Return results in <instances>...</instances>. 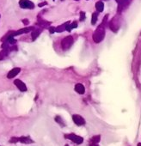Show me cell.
I'll use <instances>...</instances> for the list:
<instances>
[{"instance_id":"obj_6","label":"cell","mask_w":141,"mask_h":146,"mask_svg":"<svg viewBox=\"0 0 141 146\" xmlns=\"http://www.w3.org/2000/svg\"><path fill=\"white\" fill-rule=\"evenodd\" d=\"M109 28L112 31H114V33H116L118 31V29H120V22L119 19L115 17L114 19H112V21L109 23Z\"/></svg>"},{"instance_id":"obj_24","label":"cell","mask_w":141,"mask_h":146,"mask_svg":"<svg viewBox=\"0 0 141 146\" xmlns=\"http://www.w3.org/2000/svg\"><path fill=\"white\" fill-rule=\"evenodd\" d=\"M49 31H50L51 34H53L54 32H56V31H55V28H53V27H50V28H49Z\"/></svg>"},{"instance_id":"obj_17","label":"cell","mask_w":141,"mask_h":146,"mask_svg":"<svg viewBox=\"0 0 141 146\" xmlns=\"http://www.w3.org/2000/svg\"><path fill=\"white\" fill-rule=\"evenodd\" d=\"M77 27H78V23H77V22H73L72 23H69V24L67 25L65 30H67L68 32H70V30H72L73 29H76Z\"/></svg>"},{"instance_id":"obj_9","label":"cell","mask_w":141,"mask_h":146,"mask_svg":"<svg viewBox=\"0 0 141 146\" xmlns=\"http://www.w3.org/2000/svg\"><path fill=\"white\" fill-rule=\"evenodd\" d=\"M21 71V69L19 67H16V68H13L11 69L7 74V78L9 79H11V78H14L15 77H17Z\"/></svg>"},{"instance_id":"obj_14","label":"cell","mask_w":141,"mask_h":146,"mask_svg":"<svg viewBox=\"0 0 141 146\" xmlns=\"http://www.w3.org/2000/svg\"><path fill=\"white\" fill-rule=\"evenodd\" d=\"M70 23V22H67V23H64V24H62V25H60V26H59V27H57V28H55V31L56 32H58V33H61V32H63L64 30H65L66 29V27H67V25Z\"/></svg>"},{"instance_id":"obj_15","label":"cell","mask_w":141,"mask_h":146,"mask_svg":"<svg viewBox=\"0 0 141 146\" xmlns=\"http://www.w3.org/2000/svg\"><path fill=\"white\" fill-rule=\"evenodd\" d=\"M96 9L97 11V12H102L104 10V5L102 1H98L96 4Z\"/></svg>"},{"instance_id":"obj_4","label":"cell","mask_w":141,"mask_h":146,"mask_svg":"<svg viewBox=\"0 0 141 146\" xmlns=\"http://www.w3.org/2000/svg\"><path fill=\"white\" fill-rule=\"evenodd\" d=\"M19 5L23 9H29L32 10L35 8V5L33 2L29 1V0H20L19 1Z\"/></svg>"},{"instance_id":"obj_8","label":"cell","mask_w":141,"mask_h":146,"mask_svg":"<svg viewBox=\"0 0 141 146\" xmlns=\"http://www.w3.org/2000/svg\"><path fill=\"white\" fill-rule=\"evenodd\" d=\"M35 29L34 27H26V28H23V29H21L17 31H14L13 33V36H17V35H23V34H27L29 32H32L33 30Z\"/></svg>"},{"instance_id":"obj_22","label":"cell","mask_w":141,"mask_h":146,"mask_svg":"<svg viewBox=\"0 0 141 146\" xmlns=\"http://www.w3.org/2000/svg\"><path fill=\"white\" fill-rule=\"evenodd\" d=\"M17 142H19V137H11V138L10 139V143H17Z\"/></svg>"},{"instance_id":"obj_29","label":"cell","mask_w":141,"mask_h":146,"mask_svg":"<svg viewBox=\"0 0 141 146\" xmlns=\"http://www.w3.org/2000/svg\"><path fill=\"white\" fill-rule=\"evenodd\" d=\"M65 146H69V145H68V144H65Z\"/></svg>"},{"instance_id":"obj_12","label":"cell","mask_w":141,"mask_h":146,"mask_svg":"<svg viewBox=\"0 0 141 146\" xmlns=\"http://www.w3.org/2000/svg\"><path fill=\"white\" fill-rule=\"evenodd\" d=\"M11 52V48H7V49H2V51L0 52V60H3L4 58H5L9 53Z\"/></svg>"},{"instance_id":"obj_19","label":"cell","mask_w":141,"mask_h":146,"mask_svg":"<svg viewBox=\"0 0 141 146\" xmlns=\"http://www.w3.org/2000/svg\"><path fill=\"white\" fill-rule=\"evenodd\" d=\"M97 17H98V12H94L91 17V24L95 25L97 22Z\"/></svg>"},{"instance_id":"obj_5","label":"cell","mask_w":141,"mask_h":146,"mask_svg":"<svg viewBox=\"0 0 141 146\" xmlns=\"http://www.w3.org/2000/svg\"><path fill=\"white\" fill-rule=\"evenodd\" d=\"M72 120L78 126H82V125H85V119L79 114H73Z\"/></svg>"},{"instance_id":"obj_20","label":"cell","mask_w":141,"mask_h":146,"mask_svg":"<svg viewBox=\"0 0 141 146\" xmlns=\"http://www.w3.org/2000/svg\"><path fill=\"white\" fill-rule=\"evenodd\" d=\"M39 24H40V26H41V27H42V28H47V27H48L51 23H48V22H47V21H44V20L39 19Z\"/></svg>"},{"instance_id":"obj_25","label":"cell","mask_w":141,"mask_h":146,"mask_svg":"<svg viewBox=\"0 0 141 146\" xmlns=\"http://www.w3.org/2000/svg\"><path fill=\"white\" fill-rule=\"evenodd\" d=\"M23 23L25 24V25H28L29 23V20H27V19H24V20H23Z\"/></svg>"},{"instance_id":"obj_23","label":"cell","mask_w":141,"mask_h":146,"mask_svg":"<svg viewBox=\"0 0 141 146\" xmlns=\"http://www.w3.org/2000/svg\"><path fill=\"white\" fill-rule=\"evenodd\" d=\"M85 13L84 12H83V11H81L80 12V21H84V19H85Z\"/></svg>"},{"instance_id":"obj_16","label":"cell","mask_w":141,"mask_h":146,"mask_svg":"<svg viewBox=\"0 0 141 146\" xmlns=\"http://www.w3.org/2000/svg\"><path fill=\"white\" fill-rule=\"evenodd\" d=\"M116 2L118 3L119 7H120V10H121V9H124L126 7V5L128 4V0H116Z\"/></svg>"},{"instance_id":"obj_1","label":"cell","mask_w":141,"mask_h":146,"mask_svg":"<svg viewBox=\"0 0 141 146\" xmlns=\"http://www.w3.org/2000/svg\"><path fill=\"white\" fill-rule=\"evenodd\" d=\"M105 37V29L103 24H101L93 34V40L96 43H100Z\"/></svg>"},{"instance_id":"obj_31","label":"cell","mask_w":141,"mask_h":146,"mask_svg":"<svg viewBox=\"0 0 141 146\" xmlns=\"http://www.w3.org/2000/svg\"><path fill=\"white\" fill-rule=\"evenodd\" d=\"M61 1H63V0H61Z\"/></svg>"},{"instance_id":"obj_3","label":"cell","mask_w":141,"mask_h":146,"mask_svg":"<svg viewBox=\"0 0 141 146\" xmlns=\"http://www.w3.org/2000/svg\"><path fill=\"white\" fill-rule=\"evenodd\" d=\"M66 139H69L70 141H72L73 143H75L76 144H81L84 142V138L78 135H76L74 133H69V134H65L64 136Z\"/></svg>"},{"instance_id":"obj_28","label":"cell","mask_w":141,"mask_h":146,"mask_svg":"<svg viewBox=\"0 0 141 146\" xmlns=\"http://www.w3.org/2000/svg\"><path fill=\"white\" fill-rule=\"evenodd\" d=\"M137 146H141V143H138L137 144Z\"/></svg>"},{"instance_id":"obj_10","label":"cell","mask_w":141,"mask_h":146,"mask_svg":"<svg viewBox=\"0 0 141 146\" xmlns=\"http://www.w3.org/2000/svg\"><path fill=\"white\" fill-rule=\"evenodd\" d=\"M74 90L79 95H84L85 93V88L82 84H77L74 87Z\"/></svg>"},{"instance_id":"obj_27","label":"cell","mask_w":141,"mask_h":146,"mask_svg":"<svg viewBox=\"0 0 141 146\" xmlns=\"http://www.w3.org/2000/svg\"><path fill=\"white\" fill-rule=\"evenodd\" d=\"M47 5V3L45 2V3H41V4H40L39 5V7H42L43 5Z\"/></svg>"},{"instance_id":"obj_7","label":"cell","mask_w":141,"mask_h":146,"mask_svg":"<svg viewBox=\"0 0 141 146\" xmlns=\"http://www.w3.org/2000/svg\"><path fill=\"white\" fill-rule=\"evenodd\" d=\"M14 84H15V85L17 87V89H18L20 91H22V92H26V91L28 90V88H27L26 84H25L22 80H20V79H16V80H14Z\"/></svg>"},{"instance_id":"obj_18","label":"cell","mask_w":141,"mask_h":146,"mask_svg":"<svg viewBox=\"0 0 141 146\" xmlns=\"http://www.w3.org/2000/svg\"><path fill=\"white\" fill-rule=\"evenodd\" d=\"M100 141H101V136L100 135H96V136L92 137L90 139V143H98Z\"/></svg>"},{"instance_id":"obj_30","label":"cell","mask_w":141,"mask_h":146,"mask_svg":"<svg viewBox=\"0 0 141 146\" xmlns=\"http://www.w3.org/2000/svg\"><path fill=\"white\" fill-rule=\"evenodd\" d=\"M75 1H78V0H75Z\"/></svg>"},{"instance_id":"obj_21","label":"cell","mask_w":141,"mask_h":146,"mask_svg":"<svg viewBox=\"0 0 141 146\" xmlns=\"http://www.w3.org/2000/svg\"><path fill=\"white\" fill-rule=\"evenodd\" d=\"M55 121H56L59 125H60L61 126H65V123L64 122L63 119H62L60 116H56V117H55Z\"/></svg>"},{"instance_id":"obj_2","label":"cell","mask_w":141,"mask_h":146,"mask_svg":"<svg viewBox=\"0 0 141 146\" xmlns=\"http://www.w3.org/2000/svg\"><path fill=\"white\" fill-rule=\"evenodd\" d=\"M73 42H74V40H73V37L72 36H66L65 38H64L61 41V46H62V49L64 51H67L69 50L72 46L73 45Z\"/></svg>"},{"instance_id":"obj_13","label":"cell","mask_w":141,"mask_h":146,"mask_svg":"<svg viewBox=\"0 0 141 146\" xmlns=\"http://www.w3.org/2000/svg\"><path fill=\"white\" fill-rule=\"evenodd\" d=\"M41 33V29H35L33 31H32V34H31V36H32V40H35L39 35Z\"/></svg>"},{"instance_id":"obj_11","label":"cell","mask_w":141,"mask_h":146,"mask_svg":"<svg viewBox=\"0 0 141 146\" xmlns=\"http://www.w3.org/2000/svg\"><path fill=\"white\" fill-rule=\"evenodd\" d=\"M19 142L22 143H25V144H29V143H34V141L29 137H24V136L19 137Z\"/></svg>"},{"instance_id":"obj_26","label":"cell","mask_w":141,"mask_h":146,"mask_svg":"<svg viewBox=\"0 0 141 146\" xmlns=\"http://www.w3.org/2000/svg\"><path fill=\"white\" fill-rule=\"evenodd\" d=\"M90 146H99V145H98V143H90Z\"/></svg>"}]
</instances>
